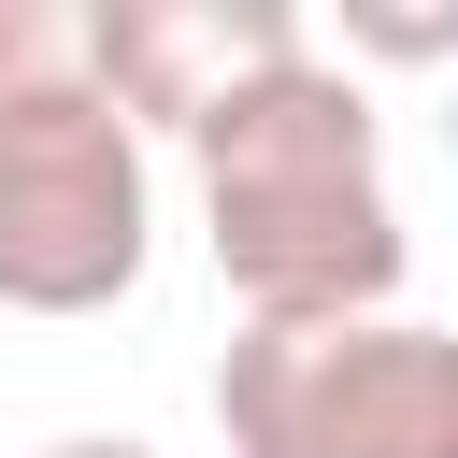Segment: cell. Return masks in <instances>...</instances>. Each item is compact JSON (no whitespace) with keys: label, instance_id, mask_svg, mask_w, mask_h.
Returning a JSON list of instances; mask_svg holds the SVG:
<instances>
[{"label":"cell","instance_id":"4","mask_svg":"<svg viewBox=\"0 0 458 458\" xmlns=\"http://www.w3.org/2000/svg\"><path fill=\"white\" fill-rule=\"evenodd\" d=\"M286 57H315V29L286 0H100V86L129 129H172V143H200Z\"/></svg>","mask_w":458,"mask_h":458},{"label":"cell","instance_id":"1","mask_svg":"<svg viewBox=\"0 0 458 458\" xmlns=\"http://www.w3.org/2000/svg\"><path fill=\"white\" fill-rule=\"evenodd\" d=\"M200 243L243 329H344L401 301V200H386V114L372 86L315 43L272 86H243L200 143Z\"/></svg>","mask_w":458,"mask_h":458},{"label":"cell","instance_id":"2","mask_svg":"<svg viewBox=\"0 0 458 458\" xmlns=\"http://www.w3.org/2000/svg\"><path fill=\"white\" fill-rule=\"evenodd\" d=\"M157 258V157L114 86L0 100V315H114Z\"/></svg>","mask_w":458,"mask_h":458},{"label":"cell","instance_id":"7","mask_svg":"<svg viewBox=\"0 0 458 458\" xmlns=\"http://www.w3.org/2000/svg\"><path fill=\"white\" fill-rule=\"evenodd\" d=\"M43 458H157V444H129V429H72V444H43Z\"/></svg>","mask_w":458,"mask_h":458},{"label":"cell","instance_id":"6","mask_svg":"<svg viewBox=\"0 0 458 458\" xmlns=\"http://www.w3.org/2000/svg\"><path fill=\"white\" fill-rule=\"evenodd\" d=\"M358 57H458V0L401 14V0H344V72Z\"/></svg>","mask_w":458,"mask_h":458},{"label":"cell","instance_id":"3","mask_svg":"<svg viewBox=\"0 0 458 458\" xmlns=\"http://www.w3.org/2000/svg\"><path fill=\"white\" fill-rule=\"evenodd\" d=\"M215 429L229 458H458V329H243L215 358Z\"/></svg>","mask_w":458,"mask_h":458},{"label":"cell","instance_id":"5","mask_svg":"<svg viewBox=\"0 0 458 458\" xmlns=\"http://www.w3.org/2000/svg\"><path fill=\"white\" fill-rule=\"evenodd\" d=\"M100 86V0H0V100Z\"/></svg>","mask_w":458,"mask_h":458}]
</instances>
